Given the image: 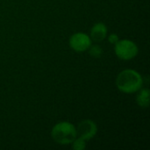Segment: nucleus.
Instances as JSON below:
<instances>
[{
    "mask_svg": "<svg viewBox=\"0 0 150 150\" xmlns=\"http://www.w3.org/2000/svg\"><path fill=\"white\" fill-rule=\"evenodd\" d=\"M107 36V26L102 23L98 22L95 24L91 29V39L96 42L103 41Z\"/></svg>",
    "mask_w": 150,
    "mask_h": 150,
    "instance_id": "423d86ee",
    "label": "nucleus"
},
{
    "mask_svg": "<svg viewBox=\"0 0 150 150\" xmlns=\"http://www.w3.org/2000/svg\"><path fill=\"white\" fill-rule=\"evenodd\" d=\"M116 55L124 61H129L136 57L139 52L137 45L130 40H121L114 44Z\"/></svg>",
    "mask_w": 150,
    "mask_h": 150,
    "instance_id": "7ed1b4c3",
    "label": "nucleus"
},
{
    "mask_svg": "<svg viewBox=\"0 0 150 150\" xmlns=\"http://www.w3.org/2000/svg\"><path fill=\"white\" fill-rule=\"evenodd\" d=\"M88 50H89V54L94 58H99L103 54V49L98 45H95V46L91 45Z\"/></svg>",
    "mask_w": 150,
    "mask_h": 150,
    "instance_id": "6e6552de",
    "label": "nucleus"
},
{
    "mask_svg": "<svg viewBox=\"0 0 150 150\" xmlns=\"http://www.w3.org/2000/svg\"><path fill=\"white\" fill-rule=\"evenodd\" d=\"M76 137L81 138L86 142L95 137L98 133V127L93 120H84L78 124L77 127H76Z\"/></svg>",
    "mask_w": 150,
    "mask_h": 150,
    "instance_id": "20e7f679",
    "label": "nucleus"
},
{
    "mask_svg": "<svg viewBox=\"0 0 150 150\" xmlns=\"http://www.w3.org/2000/svg\"><path fill=\"white\" fill-rule=\"evenodd\" d=\"M51 136L53 140L60 145L71 144L76 138V127L68 121L59 122L53 127Z\"/></svg>",
    "mask_w": 150,
    "mask_h": 150,
    "instance_id": "f03ea898",
    "label": "nucleus"
},
{
    "mask_svg": "<svg viewBox=\"0 0 150 150\" xmlns=\"http://www.w3.org/2000/svg\"><path fill=\"white\" fill-rule=\"evenodd\" d=\"M137 104L142 108H148L149 106V90L141 89L140 92L136 97Z\"/></svg>",
    "mask_w": 150,
    "mask_h": 150,
    "instance_id": "0eeeda50",
    "label": "nucleus"
},
{
    "mask_svg": "<svg viewBox=\"0 0 150 150\" xmlns=\"http://www.w3.org/2000/svg\"><path fill=\"white\" fill-rule=\"evenodd\" d=\"M72 148H73V149L75 150H83L86 148L85 141L81 139V138L76 137L74 140V142H72Z\"/></svg>",
    "mask_w": 150,
    "mask_h": 150,
    "instance_id": "1a4fd4ad",
    "label": "nucleus"
},
{
    "mask_svg": "<svg viewBox=\"0 0 150 150\" xmlns=\"http://www.w3.org/2000/svg\"><path fill=\"white\" fill-rule=\"evenodd\" d=\"M70 47L77 52L83 53L87 51L91 46V39L89 35L83 33H76L69 38Z\"/></svg>",
    "mask_w": 150,
    "mask_h": 150,
    "instance_id": "39448f33",
    "label": "nucleus"
},
{
    "mask_svg": "<svg viewBox=\"0 0 150 150\" xmlns=\"http://www.w3.org/2000/svg\"><path fill=\"white\" fill-rule=\"evenodd\" d=\"M115 83L119 91L124 93L131 94L139 91L143 84L142 76L134 69H124L119 73Z\"/></svg>",
    "mask_w": 150,
    "mask_h": 150,
    "instance_id": "f257e3e1",
    "label": "nucleus"
},
{
    "mask_svg": "<svg viewBox=\"0 0 150 150\" xmlns=\"http://www.w3.org/2000/svg\"><path fill=\"white\" fill-rule=\"evenodd\" d=\"M108 40H109V42H110V43H112V44H116L120 40H119V36H118L117 34H115V33H112V34H110V35H109V37H108Z\"/></svg>",
    "mask_w": 150,
    "mask_h": 150,
    "instance_id": "9d476101",
    "label": "nucleus"
}]
</instances>
